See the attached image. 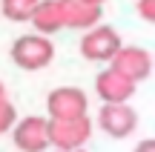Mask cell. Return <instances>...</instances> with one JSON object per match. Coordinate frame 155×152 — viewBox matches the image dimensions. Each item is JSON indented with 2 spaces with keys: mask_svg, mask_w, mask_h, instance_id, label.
<instances>
[{
  "mask_svg": "<svg viewBox=\"0 0 155 152\" xmlns=\"http://www.w3.org/2000/svg\"><path fill=\"white\" fill-rule=\"evenodd\" d=\"M12 60L26 72H38V69L49 66L55 60V43L43 34H20L12 43Z\"/></svg>",
  "mask_w": 155,
  "mask_h": 152,
  "instance_id": "cell-1",
  "label": "cell"
},
{
  "mask_svg": "<svg viewBox=\"0 0 155 152\" xmlns=\"http://www.w3.org/2000/svg\"><path fill=\"white\" fill-rule=\"evenodd\" d=\"M89 135H92V121L89 118H72V121H52L49 118V144L58 152L83 149Z\"/></svg>",
  "mask_w": 155,
  "mask_h": 152,
  "instance_id": "cell-2",
  "label": "cell"
},
{
  "mask_svg": "<svg viewBox=\"0 0 155 152\" xmlns=\"http://www.w3.org/2000/svg\"><path fill=\"white\" fill-rule=\"evenodd\" d=\"M46 109H49L52 121H72V118H86V92L78 86H58L46 98Z\"/></svg>",
  "mask_w": 155,
  "mask_h": 152,
  "instance_id": "cell-3",
  "label": "cell"
},
{
  "mask_svg": "<svg viewBox=\"0 0 155 152\" xmlns=\"http://www.w3.org/2000/svg\"><path fill=\"white\" fill-rule=\"evenodd\" d=\"M121 49H124V43H121V37H118V32L112 26H95L92 32H86L81 37V55L86 60L112 63Z\"/></svg>",
  "mask_w": 155,
  "mask_h": 152,
  "instance_id": "cell-4",
  "label": "cell"
},
{
  "mask_svg": "<svg viewBox=\"0 0 155 152\" xmlns=\"http://www.w3.org/2000/svg\"><path fill=\"white\" fill-rule=\"evenodd\" d=\"M15 147L20 152H43L49 144V121L40 115H29V118L17 121V126L12 129Z\"/></svg>",
  "mask_w": 155,
  "mask_h": 152,
  "instance_id": "cell-5",
  "label": "cell"
},
{
  "mask_svg": "<svg viewBox=\"0 0 155 152\" xmlns=\"http://www.w3.org/2000/svg\"><path fill=\"white\" fill-rule=\"evenodd\" d=\"M98 126L112 138H129L138 126V115L129 103H104L98 112Z\"/></svg>",
  "mask_w": 155,
  "mask_h": 152,
  "instance_id": "cell-6",
  "label": "cell"
},
{
  "mask_svg": "<svg viewBox=\"0 0 155 152\" xmlns=\"http://www.w3.org/2000/svg\"><path fill=\"white\" fill-rule=\"evenodd\" d=\"M109 69H115L118 75L138 83V80H147L152 75V55L147 49H141V46H124L118 52V57L109 63Z\"/></svg>",
  "mask_w": 155,
  "mask_h": 152,
  "instance_id": "cell-7",
  "label": "cell"
},
{
  "mask_svg": "<svg viewBox=\"0 0 155 152\" xmlns=\"http://www.w3.org/2000/svg\"><path fill=\"white\" fill-rule=\"evenodd\" d=\"M135 86L129 78H124V75H118L115 69H104V72L98 75V80H95V89H98V98L104 103H127L129 98L135 95Z\"/></svg>",
  "mask_w": 155,
  "mask_h": 152,
  "instance_id": "cell-8",
  "label": "cell"
},
{
  "mask_svg": "<svg viewBox=\"0 0 155 152\" xmlns=\"http://www.w3.org/2000/svg\"><path fill=\"white\" fill-rule=\"evenodd\" d=\"M101 15H104V6L98 0H63L66 29H86V32H92L98 26Z\"/></svg>",
  "mask_w": 155,
  "mask_h": 152,
  "instance_id": "cell-9",
  "label": "cell"
},
{
  "mask_svg": "<svg viewBox=\"0 0 155 152\" xmlns=\"http://www.w3.org/2000/svg\"><path fill=\"white\" fill-rule=\"evenodd\" d=\"M32 26L38 29V34H43V37L66 29V20H63V0H40L38 9H35Z\"/></svg>",
  "mask_w": 155,
  "mask_h": 152,
  "instance_id": "cell-10",
  "label": "cell"
},
{
  "mask_svg": "<svg viewBox=\"0 0 155 152\" xmlns=\"http://www.w3.org/2000/svg\"><path fill=\"white\" fill-rule=\"evenodd\" d=\"M38 3L40 0H3L0 3V11H3V17H9L15 23H26V20L35 17Z\"/></svg>",
  "mask_w": 155,
  "mask_h": 152,
  "instance_id": "cell-11",
  "label": "cell"
},
{
  "mask_svg": "<svg viewBox=\"0 0 155 152\" xmlns=\"http://www.w3.org/2000/svg\"><path fill=\"white\" fill-rule=\"evenodd\" d=\"M15 126H17V109H15V103H12V101L0 103V135L9 132V129H15Z\"/></svg>",
  "mask_w": 155,
  "mask_h": 152,
  "instance_id": "cell-12",
  "label": "cell"
},
{
  "mask_svg": "<svg viewBox=\"0 0 155 152\" xmlns=\"http://www.w3.org/2000/svg\"><path fill=\"white\" fill-rule=\"evenodd\" d=\"M135 9H138V15L144 17L147 23H155V0H138Z\"/></svg>",
  "mask_w": 155,
  "mask_h": 152,
  "instance_id": "cell-13",
  "label": "cell"
},
{
  "mask_svg": "<svg viewBox=\"0 0 155 152\" xmlns=\"http://www.w3.org/2000/svg\"><path fill=\"white\" fill-rule=\"evenodd\" d=\"M135 152H155V138H147V141H141Z\"/></svg>",
  "mask_w": 155,
  "mask_h": 152,
  "instance_id": "cell-14",
  "label": "cell"
},
{
  "mask_svg": "<svg viewBox=\"0 0 155 152\" xmlns=\"http://www.w3.org/2000/svg\"><path fill=\"white\" fill-rule=\"evenodd\" d=\"M6 101H9V98H6V86L0 83V103H6Z\"/></svg>",
  "mask_w": 155,
  "mask_h": 152,
  "instance_id": "cell-15",
  "label": "cell"
},
{
  "mask_svg": "<svg viewBox=\"0 0 155 152\" xmlns=\"http://www.w3.org/2000/svg\"><path fill=\"white\" fill-rule=\"evenodd\" d=\"M75 152H86V149H75Z\"/></svg>",
  "mask_w": 155,
  "mask_h": 152,
  "instance_id": "cell-16",
  "label": "cell"
}]
</instances>
